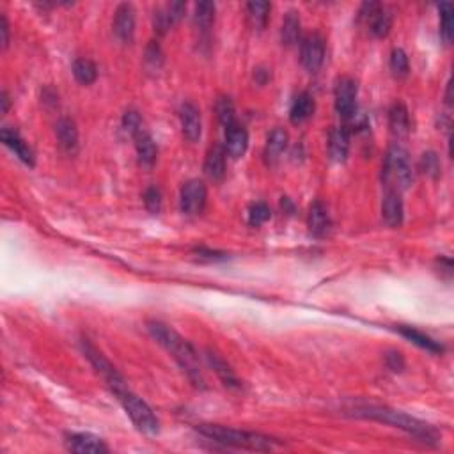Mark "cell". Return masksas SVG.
Listing matches in <instances>:
<instances>
[{"label": "cell", "mask_w": 454, "mask_h": 454, "mask_svg": "<svg viewBox=\"0 0 454 454\" xmlns=\"http://www.w3.org/2000/svg\"><path fill=\"white\" fill-rule=\"evenodd\" d=\"M272 211L268 208V204L265 203H254L251 208H248V224L251 225H261L267 220H270Z\"/></svg>", "instance_id": "obj_35"}, {"label": "cell", "mask_w": 454, "mask_h": 454, "mask_svg": "<svg viewBox=\"0 0 454 454\" xmlns=\"http://www.w3.org/2000/svg\"><path fill=\"white\" fill-rule=\"evenodd\" d=\"M0 139L9 149H13L16 153V156L25 163V166L32 167L34 166V153L30 149L29 146L25 144V140L20 137V133L16 130H11V128H2V132H0Z\"/></svg>", "instance_id": "obj_16"}, {"label": "cell", "mask_w": 454, "mask_h": 454, "mask_svg": "<svg viewBox=\"0 0 454 454\" xmlns=\"http://www.w3.org/2000/svg\"><path fill=\"white\" fill-rule=\"evenodd\" d=\"M248 147V132L240 124L225 128V154L231 158H241Z\"/></svg>", "instance_id": "obj_14"}, {"label": "cell", "mask_w": 454, "mask_h": 454, "mask_svg": "<svg viewBox=\"0 0 454 454\" xmlns=\"http://www.w3.org/2000/svg\"><path fill=\"white\" fill-rule=\"evenodd\" d=\"M440 34L446 43H450L454 32V18H453V4L443 2L440 4Z\"/></svg>", "instance_id": "obj_30"}, {"label": "cell", "mask_w": 454, "mask_h": 454, "mask_svg": "<svg viewBox=\"0 0 454 454\" xmlns=\"http://www.w3.org/2000/svg\"><path fill=\"white\" fill-rule=\"evenodd\" d=\"M197 432L213 442L222 446L234 447V449L245 450H272L277 446V440L270 439L267 435L254 432H243V429L225 428L218 425H201L197 426Z\"/></svg>", "instance_id": "obj_3"}, {"label": "cell", "mask_w": 454, "mask_h": 454, "mask_svg": "<svg viewBox=\"0 0 454 454\" xmlns=\"http://www.w3.org/2000/svg\"><path fill=\"white\" fill-rule=\"evenodd\" d=\"M316 103L314 98H312L309 93H302L298 94L297 98L293 100L291 103V109H289V119L293 124H300L304 121H307L309 117L314 114Z\"/></svg>", "instance_id": "obj_22"}, {"label": "cell", "mask_w": 454, "mask_h": 454, "mask_svg": "<svg viewBox=\"0 0 454 454\" xmlns=\"http://www.w3.org/2000/svg\"><path fill=\"white\" fill-rule=\"evenodd\" d=\"M68 449L79 454H103L109 453V447L100 436L91 433H75L68 439Z\"/></svg>", "instance_id": "obj_13"}, {"label": "cell", "mask_w": 454, "mask_h": 454, "mask_svg": "<svg viewBox=\"0 0 454 454\" xmlns=\"http://www.w3.org/2000/svg\"><path fill=\"white\" fill-rule=\"evenodd\" d=\"M215 20V4L213 2H199L196 6V22L201 29H210Z\"/></svg>", "instance_id": "obj_34"}, {"label": "cell", "mask_w": 454, "mask_h": 454, "mask_svg": "<svg viewBox=\"0 0 454 454\" xmlns=\"http://www.w3.org/2000/svg\"><path fill=\"white\" fill-rule=\"evenodd\" d=\"M180 123L181 132L185 139L190 142H197L203 133V121H201V112L194 103H183L180 109Z\"/></svg>", "instance_id": "obj_12"}, {"label": "cell", "mask_w": 454, "mask_h": 454, "mask_svg": "<svg viewBox=\"0 0 454 454\" xmlns=\"http://www.w3.org/2000/svg\"><path fill=\"white\" fill-rule=\"evenodd\" d=\"M0 34H2V48L6 50L9 46V23L4 15L0 16Z\"/></svg>", "instance_id": "obj_40"}, {"label": "cell", "mask_w": 454, "mask_h": 454, "mask_svg": "<svg viewBox=\"0 0 454 454\" xmlns=\"http://www.w3.org/2000/svg\"><path fill=\"white\" fill-rule=\"evenodd\" d=\"M398 332L403 335V338H406L408 341H412L413 345L419 346V348L426 349V352H429V353H442L443 352V346L440 345L439 341H435L433 338H429V335L425 334V332L417 331V328L406 327V325H399Z\"/></svg>", "instance_id": "obj_21"}, {"label": "cell", "mask_w": 454, "mask_h": 454, "mask_svg": "<svg viewBox=\"0 0 454 454\" xmlns=\"http://www.w3.org/2000/svg\"><path fill=\"white\" fill-rule=\"evenodd\" d=\"M270 8L272 6L268 2H248L247 4V13H248V20H251L252 27L254 29H265L268 22V15H270Z\"/></svg>", "instance_id": "obj_29"}, {"label": "cell", "mask_w": 454, "mask_h": 454, "mask_svg": "<svg viewBox=\"0 0 454 454\" xmlns=\"http://www.w3.org/2000/svg\"><path fill=\"white\" fill-rule=\"evenodd\" d=\"M353 415L362 417V419H371L378 420V422H383V425L394 426V428L403 429L408 435L415 436L417 440L425 443H435L436 440L440 439L439 432L433 428L428 422H422V420L415 419L412 415H406V413L398 412V410H391L387 406H356V408L352 410Z\"/></svg>", "instance_id": "obj_2"}, {"label": "cell", "mask_w": 454, "mask_h": 454, "mask_svg": "<svg viewBox=\"0 0 454 454\" xmlns=\"http://www.w3.org/2000/svg\"><path fill=\"white\" fill-rule=\"evenodd\" d=\"M0 102H2V114H8L9 107H11V98L6 91H2V94H0Z\"/></svg>", "instance_id": "obj_41"}, {"label": "cell", "mask_w": 454, "mask_h": 454, "mask_svg": "<svg viewBox=\"0 0 454 454\" xmlns=\"http://www.w3.org/2000/svg\"><path fill=\"white\" fill-rule=\"evenodd\" d=\"M123 126L130 135L135 137L142 132V119H140V116L135 112V110H130V112L124 114Z\"/></svg>", "instance_id": "obj_36"}, {"label": "cell", "mask_w": 454, "mask_h": 454, "mask_svg": "<svg viewBox=\"0 0 454 454\" xmlns=\"http://www.w3.org/2000/svg\"><path fill=\"white\" fill-rule=\"evenodd\" d=\"M73 75H75L76 82L82 86H91L94 80L98 79V68L96 64L89 59H79L73 64Z\"/></svg>", "instance_id": "obj_26"}, {"label": "cell", "mask_w": 454, "mask_h": 454, "mask_svg": "<svg viewBox=\"0 0 454 454\" xmlns=\"http://www.w3.org/2000/svg\"><path fill=\"white\" fill-rule=\"evenodd\" d=\"M281 36L282 43L288 46H293L295 43L300 39V18L297 16V13L289 11L288 15H286L284 23H282Z\"/></svg>", "instance_id": "obj_27"}, {"label": "cell", "mask_w": 454, "mask_h": 454, "mask_svg": "<svg viewBox=\"0 0 454 454\" xmlns=\"http://www.w3.org/2000/svg\"><path fill=\"white\" fill-rule=\"evenodd\" d=\"M328 227H331V217H328L327 208L321 201H316L309 210V229L316 236H323L327 234Z\"/></svg>", "instance_id": "obj_23"}, {"label": "cell", "mask_w": 454, "mask_h": 454, "mask_svg": "<svg viewBox=\"0 0 454 454\" xmlns=\"http://www.w3.org/2000/svg\"><path fill=\"white\" fill-rule=\"evenodd\" d=\"M419 169L422 174H426V176L435 180V178L440 176V169H442V166H440L439 156H436L433 151H428V153H425L422 156H420Z\"/></svg>", "instance_id": "obj_32"}, {"label": "cell", "mask_w": 454, "mask_h": 454, "mask_svg": "<svg viewBox=\"0 0 454 454\" xmlns=\"http://www.w3.org/2000/svg\"><path fill=\"white\" fill-rule=\"evenodd\" d=\"M215 110H217L218 121H220L225 128H229L231 124L236 123V121H234V105L229 98H225V96L218 98Z\"/></svg>", "instance_id": "obj_33"}, {"label": "cell", "mask_w": 454, "mask_h": 454, "mask_svg": "<svg viewBox=\"0 0 454 454\" xmlns=\"http://www.w3.org/2000/svg\"><path fill=\"white\" fill-rule=\"evenodd\" d=\"M204 173L211 180H222L225 174V149L215 146L208 153L206 161H204Z\"/></svg>", "instance_id": "obj_25"}, {"label": "cell", "mask_w": 454, "mask_h": 454, "mask_svg": "<svg viewBox=\"0 0 454 454\" xmlns=\"http://www.w3.org/2000/svg\"><path fill=\"white\" fill-rule=\"evenodd\" d=\"M412 123H410V114L403 103H394L389 110V128L398 139L406 137L412 130Z\"/></svg>", "instance_id": "obj_19"}, {"label": "cell", "mask_w": 454, "mask_h": 454, "mask_svg": "<svg viewBox=\"0 0 454 454\" xmlns=\"http://www.w3.org/2000/svg\"><path fill=\"white\" fill-rule=\"evenodd\" d=\"M382 178L387 187H391L394 192H401L412 185V166L405 147L399 144H392L389 147L383 161Z\"/></svg>", "instance_id": "obj_4"}, {"label": "cell", "mask_w": 454, "mask_h": 454, "mask_svg": "<svg viewBox=\"0 0 454 454\" xmlns=\"http://www.w3.org/2000/svg\"><path fill=\"white\" fill-rule=\"evenodd\" d=\"M112 29L117 39H121L123 43H132L133 34H135V11H133L132 4L117 6L116 13H114Z\"/></svg>", "instance_id": "obj_10"}, {"label": "cell", "mask_w": 454, "mask_h": 454, "mask_svg": "<svg viewBox=\"0 0 454 454\" xmlns=\"http://www.w3.org/2000/svg\"><path fill=\"white\" fill-rule=\"evenodd\" d=\"M359 15H361V20L368 22L369 32H371L375 38H385V36L391 32V13H387L385 9L380 4H376V2H366V4H362Z\"/></svg>", "instance_id": "obj_7"}, {"label": "cell", "mask_w": 454, "mask_h": 454, "mask_svg": "<svg viewBox=\"0 0 454 454\" xmlns=\"http://www.w3.org/2000/svg\"><path fill=\"white\" fill-rule=\"evenodd\" d=\"M410 62L408 55L405 53V50L394 48L391 53V72L392 75L398 76V79H403V76L408 75Z\"/></svg>", "instance_id": "obj_31"}, {"label": "cell", "mask_w": 454, "mask_h": 454, "mask_svg": "<svg viewBox=\"0 0 454 454\" xmlns=\"http://www.w3.org/2000/svg\"><path fill=\"white\" fill-rule=\"evenodd\" d=\"M382 217L383 220H385V224L391 225V227H399V225L403 224L405 211H403V201L401 196H399V192H387V196L382 204Z\"/></svg>", "instance_id": "obj_17"}, {"label": "cell", "mask_w": 454, "mask_h": 454, "mask_svg": "<svg viewBox=\"0 0 454 454\" xmlns=\"http://www.w3.org/2000/svg\"><path fill=\"white\" fill-rule=\"evenodd\" d=\"M55 133L60 147L66 153L75 154L76 149H79V130H76L75 121L69 119V117L59 119L55 124Z\"/></svg>", "instance_id": "obj_15"}, {"label": "cell", "mask_w": 454, "mask_h": 454, "mask_svg": "<svg viewBox=\"0 0 454 454\" xmlns=\"http://www.w3.org/2000/svg\"><path fill=\"white\" fill-rule=\"evenodd\" d=\"M116 396L121 401V405H123L124 412L128 413V417L132 419V422L139 432L146 433V435H156L158 429H160V422H158L156 415H154L153 410L149 408L146 401H142L139 396L128 391V387L123 391L116 392Z\"/></svg>", "instance_id": "obj_5"}, {"label": "cell", "mask_w": 454, "mask_h": 454, "mask_svg": "<svg viewBox=\"0 0 454 454\" xmlns=\"http://www.w3.org/2000/svg\"><path fill=\"white\" fill-rule=\"evenodd\" d=\"M325 60V43H323L321 36L312 34L305 38L302 43V64L307 72L316 73L323 66Z\"/></svg>", "instance_id": "obj_11"}, {"label": "cell", "mask_w": 454, "mask_h": 454, "mask_svg": "<svg viewBox=\"0 0 454 454\" xmlns=\"http://www.w3.org/2000/svg\"><path fill=\"white\" fill-rule=\"evenodd\" d=\"M385 362L389 366V369H392L394 373H401L405 369V361L399 352H389L385 355Z\"/></svg>", "instance_id": "obj_38"}, {"label": "cell", "mask_w": 454, "mask_h": 454, "mask_svg": "<svg viewBox=\"0 0 454 454\" xmlns=\"http://www.w3.org/2000/svg\"><path fill=\"white\" fill-rule=\"evenodd\" d=\"M144 204H146L147 211L151 213H158L161 210V192L156 187H149L144 192Z\"/></svg>", "instance_id": "obj_37"}, {"label": "cell", "mask_w": 454, "mask_h": 454, "mask_svg": "<svg viewBox=\"0 0 454 454\" xmlns=\"http://www.w3.org/2000/svg\"><path fill=\"white\" fill-rule=\"evenodd\" d=\"M328 151L332 160L345 161L349 151V132L345 126L334 128L328 137Z\"/></svg>", "instance_id": "obj_20"}, {"label": "cell", "mask_w": 454, "mask_h": 454, "mask_svg": "<svg viewBox=\"0 0 454 454\" xmlns=\"http://www.w3.org/2000/svg\"><path fill=\"white\" fill-rule=\"evenodd\" d=\"M288 132L282 128H275L274 132L270 133L267 142V156L268 160L275 161L282 153H284L286 146H288Z\"/></svg>", "instance_id": "obj_28"}, {"label": "cell", "mask_w": 454, "mask_h": 454, "mask_svg": "<svg viewBox=\"0 0 454 454\" xmlns=\"http://www.w3.org/2000/svg\"><path fill=\"white\" fill-rule=\"evenodd\" d=\"M208 192L203 181L190 180L183 185L181 188V211L187 215H199L203 213L204 206H206Z\"/></svg>", "instance_id": "obj_8"}, {"label": "cell", "mask_w": 454, "mask_h": 454, "mask_svg": "<svg viewBox=\"0 0 454 454\" xmlns=\"http://www.w3.org/2000/svg\"><path fill=\"white\" fill-rule=\"evenodd\" d=\"M146 59H147V62L153 64L154 68H158V66L161 64V50H160V46L156 45V43H151V45L147 46Z\"/></svg>", "instance_id": "obj_39"}, {"label": "cell", "mask_w": 454, "mask_h": 454, "mask_svg": "<svg viewBox=\"0 0 454 454\" xmlns=\"http://www.w3.org/2000/svg\"><path fill=\"white\" fill-rule=\"evenodd\" d=\"M282 208H284V210H288L289 213H293V204L289 203V199H286V197H282Z\"/></svg>", "instance_id": "obj_42"}, {"label": "cell", "mask_w": 454, "mask_h": 454, "mask_svg": "<svg viewBox=\"0 0 454 454\" xmlns=\"http://www.w3.org/2000/svg\"><path fill=\"white\" fill-rule=\"evenodd\" d=\"M206 361L208 364L211 366V369L217 373V376L222 380V383H224L225 387H229V389H238V387H240V380L236 378V375H234V371L231 369V366L227 364L218 353L211 352V349H206Z\"/></svg>", "instance_id": "obj_18"}, {"label": "cell", "mask_w": 454, "mask_h": 454, "mask_svg": "<svg viewBox=\"0 0 454 454\" xmlns=\"http://www.w3.org/2000/svg\"><path fill=\"white\" fill-rule=\"evenodd\" d=\"M335 110L345 119L356 116V82L352 79H341L335 86Z\"/></svg>", "instance_id": "obj_9"}, {"label": "cell", "mask_w": 454, "mask_h": 454, "mask_svg": "<svg viewBox=\"0 0 454 454\" xmlns=\"http://www.w3.org/2000/svg\"><path fill=\"white\" fill-rule=\"evenodd\" d=\"M147 331L153 335L154 341L161 345L171 355L174 356V361L180 364V368L187 373L190 382L197 387H204L203 373H201L199 356L197 352L192 348L188 341H185L176 331L161 321H149L147 323Z\"/></svg>", "instance_id": "obj_1"}, {"label": "cell", "mask_w": 454, "mask_h": 454, "mask_svg": "<svg viewBox=\"0 0 454 454\" xmlns=\"http://www.w3.org/2000/svg\"><path fill=\"white\" fill-rule=\"evenodd\" d=\"M135 147H137V156H139V161L142 166L151 167L156 161L158 156V149L154 140L151 139L149 133L142 132L139 135H135Z\"/></svg>", "instance_id": "obj_24"}, {"label": "cell", "mask_w": 454, "mask_h": 454, "mask_svg": "<svg viewBox=\"0 0 454 454\" xmlns=\"http://www.w3.org/2000/svg\"><path fill=\"white\" fill-rule=\"evenodd\" d=\"M82 348H84V353H86V356L89 359L91 364L96 368V371H98L100 375L105 378V382L109 383V387L112 389L114 394L119 391H123V389H126V383H124L123 376L117 373V369L114 368L109 361H107L105 355H103V353L100 352L96 346L91 345L89 341H84Z\"/></svg>", "instance_id": "obj_6"}]
</instances>
